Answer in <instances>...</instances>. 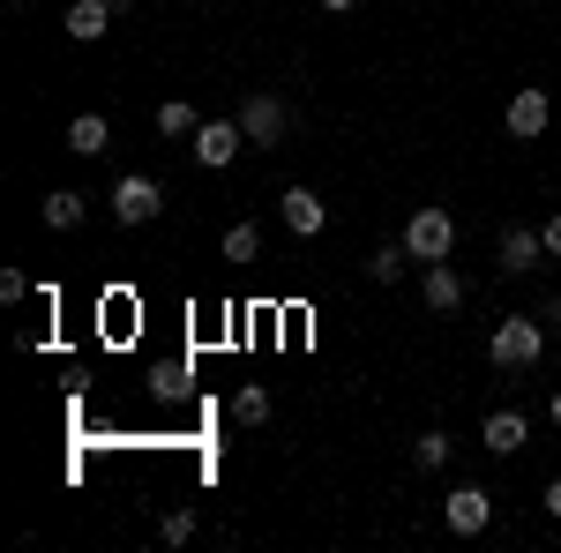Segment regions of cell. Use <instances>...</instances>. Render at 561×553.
Segmentation results:
<instances>
[{
	"mask_svg": "<svg viewBox=\"0 0 561 553\" xmlns=\"http://www.w3.org/2000/svg\"><path fill=\"white\" fill-rule=\"evenodd\" d=\"M547 419H554V426H561V389H554V404H547Z\"/></svg>",
	"mask_w": 561,
	"mask_h": 553,
	"instance_id": "4316f807",
	"label": "cell"
},
{
	"mask_svg": "<svg viewBox=\"0 0 561 553\" xmlns=\"http://www.w3.org/2000/svg\"><path fill=\"white\" fill-rule=\"evenodd\" d=\"M547 322H539V314H502V322H494V337H486V359H494V367H502V375H531V367H539V359H547Z\"/></svg>",
	"mask_w": 561,
	"mask_h": 553,
	"instance_id": "6da1fadb",
	"label": "cell"
},
{
	"mask_svg": "<svg viewBox=\"0 0 561 553\" xmlns=\"http://www.w3.org/2000/svg\"><path fill=\"white\" fill-rule=\"evenodd\" d=\"M277 217H285V232H293V240H314V232L330 224V210H322V195H314V187H285V195H277Z\"/></svg>",
	"mask_w": 561,
	"mask_h": 553,
	"instance_id": "30bf717a",
	"label": "cell"
},
{
	"mask_svg": "<svg viewBox=\"0 0 561 553\" xmlns=\"http://www.w3.org/2000/svg\"><path fill=\"white\" fill-rule=\"evenodd\" d=\"M187 142H195V165H232V158H240V150H248V128H240V120H203V128L187 135Z\"/></svg>",
	"mask_w": 561,
	"mask_h": 553,
	"instance_id": "ba28073f",
	"label": "cell"
},
{
	"mask_svg": "<svg viewBox=\"0 0 561 553\" xmlns=\"http://www.w3.org/2000/svg\"><path fill=\"white\" fill-rule=\"evenodd\" d=\"M322 8H330V15H352V8H359V0H322Z\"/></svg>",
	"mask_w": 561,
	"mask_h": 553,
	"instance_id": "484cf974",
	"label": "cell"
},
{
	"mask_svg": "<svg viewBox=\"0 0 561 553\" xmlns=\"http://www.w3.org/2000/svg\"><path fill=\"white\" fill-rule=\"evenodd\" d=\"M240 128H248V150H277L285 128H293V105H285V97H270V90H255V97L240 105Z\"/></svg>",
	"mask_w": 561,
	"mask_h": 553,
	"instance_id": "3957f363",
	"label": "cell"
},
{
	"mask_svg": "<svg viewBox=\"0 0 561 553\" xmlns=\"http://www.w3.org/2000/svg\"><path fill=\"white\" fill-rule=\"evenodd\" d=\"M180 8H187V0H180Z\"/></svg>",
	"mask_w": 561,
	"mask_h": 553,
	"instance_id": "f1b7e54d",
	"label": "cell"
},
{
	"mask_svg": "<svg viewBox=\"0 0 561 553\" xmlns=\"http://www.w3.org/2000/svg\"><path fill=\"white\" fill-rule=\"evenodd\" d=\"M539 232H547V255H554V262H561V210H554V217H547V224H539Z\"/></svg>",
	"mask_w": 561,
	"mask_h": 553,
	"instance_id": "cb8c5ba5",
	"label": "cell"
},
{
	"mask_svg": "<svg viewBox=\"0 0 561 553\" xmlns=\"http://www.w3.org/2000/svg\"><path fill=\"white\" fill-rule=\"evenodd\" d=\"M465 292H472V285H465L449 262H420V299H427V314H457Z\"/></svg>",
	"mask_w": 561,
	"mask_h": 553,
	"instance_id": "9c48e42d",
	"label": "cell"
},
{
	"mask_svg": "<svg viewBox=\"0 0 561 553\" xmlns=\"http://www.w3.org/2000/svg\"><path fill=\"white\" fill-rule=\"evenodd\" d=\"M180 389H187V367L165 359V367H158V396H180Z\"/></svg>",
	"mask_w": 561,
	"mask_h": 553,
	"instance_id": "44dd1931",
	"label": "cell"
},
{
	"mask_svg": "<svg viewBox=\"0 0 561 553\" xmlns=\"http://www.w3.org/2000/svg\"><path fill=\"white\" fill-rule=\"evenodd\" d=\"M255 255H262V224H248V217H240V224L225 232V262H232V269H248Z\"/></svg>",
	"mask_w": 561,
	"mask_h": 553,
	"instance_id": "2e32d148",
	"label": "cell"
},
{
	"mask_svg": "<svg viewBox=\"0 0 561 553\" xmlns=\"http://www.w3.org/2000/svg\"><path fill=\"white\" fill-rule=\"evenodd\" d=\"M23 292H31V277H23V269H0V307H15Z\"/></svg>",
	"mask_w": 561,
	"mask_h": 553,
	"instance_id": "7402d4cb",
	"label": "cell"
},
{
	"mask_svg": "<svg viewBox=\"0 0 561 553\" xmlns=\"http://www.w3.org/2000/svg\"><path fill=\"white\" fill-rule=\"evenodd\" d=\"M68 150H76V158H105V150H113V120H105V113H76V120H68Z\"/></svg>",
	"mask_w": 561,
	"mask_h": 553,
	"instance_id": "5bb4252c",
	"label": "cell"
},
{
	"mask_svg": "<svg viewBox=\"0 0 561 553\" xmlns=\"http://www.w3.org/2000/svg\"><path fill=\"white\" fill-rule=\"evenodd\" d=\"M524 441H531V426H524V412H517V404L486 412V426H479V449H486V457H517Z\"/></svg>",
	"mask_w": 561,
	"mask_h": 553,
	"instance_id": "8fae6325",
	"label": "cell"
},
{
	"mask_svg": "<svg viewBox=\"0 0 561 553\" xmlns=\"http://www.w3.org/2000/svg\"><path fill=\"white\" fill-rule=\"evenodd\" d=\"M494 262H502V277H524V269H539V262H547V232H539V224H502V240H494Z\"/></svg>",
	"mask_w": 561,
	"mask_h": 553,
	"instance_id": "52a82bcc",
	"label": "cell"
},
{
	"mask_svg": "<svg viewBox=\"0 0 561 553\" xmlns=\"http://www.w3.org/2000/svg\"><path fill=\"white\" fill-rule=\"evenodd\" d=\"M38 210H45V232H76V224L90 217V195H83V187H53Z\"/></svg>",
	"mask_w": 561,
	"mask_h": 553,
	"instance_id": "4fadbf2b",
	"label": "cell"
},
{
	"mask_svg": "<svg viewBox=\"0 0 561 553\" xmlns=\"http://www.w3.org/2000/svg\"><path fill=\"white\" fill-rule=\"evenodd\" d=\"M404 240H382V247H375V255H367V277H375V285H397V277H404Z\"/></svg>",
	"mask_w": 561,
	"mask_h": 553,
	"instance_id": "ac0fdd59",
	"label": "cell"
},
{
	"mask_svg": "<svg viewBox=\"0 0 561 553\" xmlns=\"http://www.w3.org/2000/svg\"><path fill=\"white\" fill-rule=\"evenodd\" d=\"M195 128H203V113H195L187 97H165V105H158V135H195Z\"/></svg>",
	"mask_w": 561,
	"mask_h": 553,
	"instance_id": "d6986e66",
	"label": "cell"
},
{
	"mask_svg": "<svg viewBox=\"0 0 561 553\" xmlns=\"http://www.w3.org/2000/svg\"><path fill=\"white\" fill-rule=\"evenodd\" d=\"M158 539H165V546H187V539H195V509H165L158 516Z\"/></svg>",
	"mask_w": 561,
	"mask_h": 553,
	"instance_id": "ffe728a7",
	"label": "cell"
},
{
	"mask_svg": "<svg viewBox=\"0 0 561 553\" xmlns=\"http://www.w3.org/2000/svg\"><path fill=\"white\" fill-rule=\"evenodd\" d=\"M442 523H449L457 539H479V531L494 523V494L472 486V479H465V486H449V494H442Z\"/></svg>",
	"mask_w": 561,
	"mask_h": 553,
	"instance_id": "5b68a950",
	"label": "cell"
},
{
	"mask_svg": "<svg viewBox=\"0 0 561 553\" xmlns=\"http://www.w3.org/2000/svg\"><path fill=\"white\" fill-rule=\"evenodd\" d=\"M45 8H68V0H45Z\"/></svg>",
	"mask_w": 561,
	"mask_h": 553,
	"instance_id": "83f0119b",
	"label": "cell"
},
{
	"mask_svg": "<svg viewBox=\"0 0 561 553\" xmlns=\"http://www.w3.org/2000/svg\"><path fill=\"white\" fill-rule=\"evenodd\" d=\"M539 322H547V337H561V292L547 299V307H539Z\"/></svg>",
	"mask_w": 561,
	"mask_h": 553,
	"instance_id": "603a6c76",
	"label": "cell"
},
{
	"mask_svg": "<svg viewBox=\"0 0 561 553\" xmlns=\"http://www.w3.org/2000/svg\"><path fill=\"white\" fill-rule=\"evenodd\" d=\"M404 255L412 262H449L457 255V217L442 210V203H420V210L404 217Z\"/></svg>",
	"mask_w": 561,
	"mask_h": 553,
	"instance_id": "7a4b0ae2",
	"label": "cell"
},
{
	"mask_svg": "<svg viewBox=\"0 0 561 553\" xmlns=\"http://www.w3.org/2000/svg\"><path fill=\"white\" fill-rule=\"evenodd\" d=\"M502 128L517 135V142H539V135L554 128V97H547L539 83H524L517 97H510V113H502Z\"/></svg>",
	"mask_w": 561,
	"mask_h": 553,
	"instance_id": "8992f818",
	"label": "cell"
},
{
	"mask_svg": "<svg viewBox=\"0 0 561 553\" xmlns=\"http://www.w3.org/2000/svg\"><path fill=\"white\" fill-rule=\"evenodd\" d=\"M270 412H277V404H270V389H262V382L232 389V426H248V434H255V426H270Z\"/></svg>",
	"mask_w": 561,
	"mask_h": 553,
	"instance_id": "9a60e30c",
	"label": "cell"
},
{
	"mask_svg": "<svg viewBox=\"0 0 561 553\" xmlns=\"http://www.w3.org/2000/svg\"><path fill=\"white\" fill-rule=\"evenodd\" d=\"M105 203H113V217H121V224H150V217L165 210V187H158L150 172H121Z\"/></svg>",
	"mask_w": 561,
	"mask_h": 553,
	"instance_id": "277c9868",
	"label": "cell"
},
{
	"mask_svg": "<svg viewBox=\"0 0 561 553\" xmlns=\"http://www.w3.org/2000/svg\"><path fill=\"white\" fill-rule=\"evenodd\" d=\"M539 502H547V516L561 523V479H547V494H539Z\"/></svg>",
	"mask_w": 561,
	"mask_h": 553,
	"instance_id": "d4e9b609",
	"label": "cell"
},
{
	"mask_svg": "<svg viewBox=\"0 0 561 553\" xmlns=\"http://www.w3.org/2000/svg\"><path fill=\"white\" fill-rule=\"evenodd\" d=\"M449 457H457V441H449L442 426H427V434L412 441V464H420V471H442V464H449Z\"/></svg>",
	"mask_w": 561,
	"mask_h": 553,
	"instance_id": "e0dca14e",
	"label": "cell"
},
{
	"mask_svg": "<svg viewBox=\"0 0 561 553\" xmlns=\"http://www.w3.org/2000/svg\"><path fill=\"white\" fill-rule=\"evenodd\" d=\"M60 31L76 45H98L113 31V0H68V15H60Z\"/></svg>",
	"mask_w": 561,
	"mask_h": 553,
	"instance_id": "7c38bea8",
	"label": "cell"
}]
</instances>
